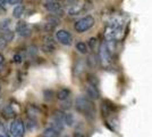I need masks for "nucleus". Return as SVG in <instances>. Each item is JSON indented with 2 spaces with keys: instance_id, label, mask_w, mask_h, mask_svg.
<instances>
[{
  "instance_id": "obj_28",
  "label": "nucleus",
  "mask_w": 152,
  "mask_h": 137,
  "mask_svg": "<svg viewBox=\"0 0 152 137\" xmlns=\"http://www.w3.org/2000/svg\"><path fill=\"white\" fill-rule=\"evenodd\" d=\"M89 63H92V66L96 65V61H95V56H90Z\"/></svg>"
},
{
  "instance_id": "obj_22",
  "label": "nucleus",
  "mask_w": 152,
  "mask_h": 137,
  "mask_svg": "<svg viewBox=\"0 0 152 137\" xmlns=\"http://www.w3.org/2000/svg\"><path fill=\"white\" fill-rule=\"evenodd\" d=\"M98 45H99V42H98V39L96 38H91L89 40V47L92 49V50H96L98 49Z\"/></svg>"
},
{
  "instance_id": "obj_5",
  "label": "nucleus",
  "mask_w": 152,
  "mask_h": 137,
  "mask_svg": "<svg viewBox=\"0 0 152 137\" xmlns=\"http://www.w3.org/2000/svg\"><path fill=\"white\" fill-rule=\"evenodd\" d=\"M10 135L14 137H23L25 135V124L20 119H15L10 124Z\"/></svg>"
},
{
  "instance_id": "obj_10",
  "label": "nucleus",
  "mask_w": 152,
  "mask_h": 137,
  "mask_svg": "<svg viewBox=\"0 0 152 137\" xmlns=\"http://www.w3.org/2000/svg\"><path fill=\"white\" fill-rule=\"evenodd\" d=\"M42 52L47 53V54H51L53 53V50L56 49V44H55V40L50 36H45L43 38V44L41 47Z\"/></svg>"
},
{
  "instance_id": "obj_27",
  "label": "nucleus",
  "mask_w": 152,
  "mask_h": 137,
  "mask_svg": "<svg viewBox=\"0 0 152 137\" xmlns=\"http://www.w3.org/2000/svg\"><path fill=\"white\" fill-rule=\"evenodd\" d=\"M6 46H7V42L2 39V38H1V36H0V50H1V49H4Z\"/></svg>"
},
{
  "instance_id": "obj_8",
  "label": "nucleus",
  "mask_w": 152,
  "mask_h": 137,
  "mask_svg": "<svg viewBox=\"0 0 152 137\" xmlns=\"http://www.w3.org/2000/svg\"><path fill=\"white\" fill-rule=\"evenodd\" d=\"M16 32L18 33V36L22 38H28L32 34V29L26 22L19 21L16 24Z\"/></svg>"
},
{
  "instance_id": "obj_12",
  "label": "nucleus",
  "mask_w": 152,
  "mask_h": 137,
  "mask_svg": "<svg viewBox=\"0 0 152 137\" xmlns=\"http://www.w3.org/2000/svg\"><path fill=\"white\" fill-rule=\"evenodd\" d=\"M47 23H45V25L48 29H55L56 26H58L60 24V19L58 17L57 15H55V14H52V15H49V16H47Z\"/></svg>"
},
{
  "instance_id": "obj_7",
  "label": "nucleus",
  "mask_w": 152,
  "mask_h": 137,
  "mask_svg": "<svg viewBox=\"0 0 152 137\" xmlns=\"http://www.w3.org/2000/svg\"><path fill=\"white\" fill-rule=\"evenodd\" d=\"M85 10H86V5H85V2L77 0L74 5H72V6L68 7L67 13H68V15H70V16H77V15H81V14H82L83 12H85Z\"/></svg>"
},
{
  "instance_id": "obj_32",
  "label": "nucleus",
  "mask_w": 152,
  "mask_h": 137,
  "mask_svg": "<svg viewBox=\"0 0 152 137\" xmlns=\"http://www.w3.org/2000/svg\"><path fill=\"white\" fill-rule=\"evenodd\" d=\"M0 133H4V126L1 122H0Z\"/></svg>"
},
{
  "instance_id": "obj_23",
  "label": "nucleus",
  "mask_w": 152,
  "mask_h": 137,
  "mask_svg": "<svg viewBox=\"0 0 152 137\" xmlns=\"http://www.w3.org/2000/svg\"><path fill=\"white\" fill-rule=\"evenodd\" d=\"M101 111H102V116L107 117L108 114H110V111H111V106H109V105H107L106 103H102Z\"/></svg>"
},
{
  "instance_id": "obj_24",
  "label": "nucleus",
  "mask_w": 152,
  "mask_h": 137,
  "mask_svg": "<svg viewBox=\"0 0 152 137\" xmlns=\"http://www.w3.org/2000/svg\"><path fill=\"white\" fill-rule=\"evenodd\" d=\"M88 81H89L90 85H93V86H98V84H99V80L96 79V77L95 76H92V74H90L89 78H88Z\"/></svg>"
},
{
  "instance_id": "obj_19",
  "label": "nucleus",
  "mask_w": 152,
  "mask_h": 137,
  "mask_svg": "<svg viewBox=\"0 0 152 137\" xmlns=\"http://www.w3.org/2000/svg\"><path fill=\"white\" fill-rule=\"evenodd\" d=\"M74 121H75V119H74V116H73L72 113H65L64 124H66V126H68V127H72V126L74 124Z\"/></svg>"
},
{
  "instance_id": "obj_11",
  "label": "nucleus",
  "mask_w": 152,
  "mask_h": 137,
  "mask_svg": "<svg viewBox=\"0 0 152 137\" xmlns=\"http://www.w3.org/2000/svg\"><path fill=\"white\" fill-rule=\"evenodd\" d=\"M85 94H86V97L89 98V99H91V101H95V99H98L99 96H100L98 88L93 85H90V84L85 87Z\"/></svg>"
},
{
  "instance_id": "obj_18",
  "label": "nucleus",
  "mask_w": 152,
  "mask_h": 137,
  "mask_svg": "<svg viewBox=\"0 0 152 137\" xmlns=\"http://www.w3.org/2000/svg\"><path fill=\"white\" fill-rule=\"evenodd\" d=\"M26 112H27L28 117L32 118V119H34V117H37L38 114H40V110H39L37 106H34V105H30L26 109Z\"/></svg>"
},
{
  "instance_id": "obj_26",
  "label": "nucleus",
  "mask_w": 152,
  "mask_h": 137,
  "mask_svg": "<svg viewBox=\"0 0 152 137\" xmlns=\"http://www.w3.org/2000/svg\"><path fill=\"white\" fill-rule=\"evenodd\" d=\"M20 2H22V0H7V5H13V6L14 5L17 6Z\"/></svg>"
},
{
  "instance_id": "obj_15",
  "label": "nucleus",
  "mask_w": 152,
  "mask_h": 137,
  "mask_svg": "<svg viewBox=\"0 0 152 137\" xmlns=\"http://www.w3.org/2000/svg\"><path fill=\"white\" fill-rule=\"evenodd\" d=\"M70 96V90L69 89H67V88H64V89H60V90L57 93V98L59 101H66L67 98Z\"/></svg>"
},
{
  "instance_id": "obj_2",
  "label": "nucleus",
  "mask_w": 152,
  "mask_h": 137,
  "mask_svg": "<svg viewBox=\"0 0 152 137\" xmlns=\"http://www.w3.org/2000/svg\"><path fill=\"white\" fill-rule=\"evenodd\" d=\"M76 110L83 113L86 117H93L94 116V105L85 96H78L75 101Z\"/></svg>"
},
{
  "instance_id": "obj_17",
  "label": "nucleus",
  "mask_w": 152,
  "mask_h": 137,
  "mask_svg": "<svg viewBox=\"0 0 152 137\" xmlns=\"http://www.w3.org/2000/svg\"><path fill=\"white\" fill-rule=\"evenodd\" d=\"M76 49H77L78 53L85 55V54L89 53V46H88V44H85L84 41H78V42L76 44Z\"/></svg>"
},
{
  "instance_id": "obj_25",
  "label": "nucleus",
  "mask_w": 152,
  "mask_h": 137,
  "mask_svg": "<svg viewBox=\"0 0 152 137\" xmlns=\"http://www.w3.org/2000/svg\"><path fill=\"white\" fill-rule=\"evenodd\" d=\"M14 62H15V63H17V64L22 63V62H23V57H22V55L18 54V53H17V54H15V55H14Z\"/></svg>"
},
{
  "instance_id": "obj_3",
  "label": "nucleus",
  "mask_w": 152,
  "mask_h": 137,
  "mask_svg": "<svg viewBox=\"0 0 152 137\" xmlns=\"http://www.w3.org/2000/svg\"><path fill=\"white\" fill-rule=\"evenodd\" d=\"M95 24V20L94 17H92L91 15H88V16H84L81 20H78L74 24V29H75L76 32L78 33H84L86 31H89L90 29H92Z\"/></svg>"
},
{
  "instance_id": "obj_9",
  "label": "nucleus",
  "mask_w": 152,
  "mask_h": 137,
  "mask_svg": "<svg viewBox=\"0 0 152 137\" xmlns=\"http://www.w3.org/2000/svg\"><path fill=\"white\" fill-rule=\"evenodd\" d=\"M43 7L48 12L53 13L55 15L63 12V4L60 1H45Z\"/></svg>"
},
{
  "instance_id": "obj_35",
  "label": "nucleus",
  "mask_w": 152,
  "mask_h": 137,
  "mask_svg": "<svg viewBox=\"0 0 152 137\" xmlns=\"http://www.w3.org/2000/svg\"><path fill=\"white\" fill-rule=\"evenodd\" d=\"M9 137H14V136H9Z\"/></svg>"
},
{
  "instance_id": "obj_21",
  "label": "nucleus",
  "mask_w": 152,
  "mask_h": 137,
  "mask_svg": "<svg viewBox=\"0 0 152 137\" xmlns=\"http://www.w3.org/2000/svg\"><path fill=\"white\" fill-rule=\"evenodd\" d=\"M4 114H6L7 118H13V117H15V111L13 110L12 105H7L6 107L4 109Z\"/></svg>"
},
{
  "instance_id": "obj_30",
  "label": "nucleus",
  "mask_w": 152,
  "mask_h": 137,
  "mask_svg": "<svg viewBox=\"0 0 152 137\" xmlns=\"http://www.w3.org/2000/svg\"><path fill=\"white\" fill-rule=\"evenodd\" d=\"M74 137H85V136H84L83 134H81V133H75Z\"/></svg>"
},
{
  "instance_id": "obj_4",
  "label": "nucleus",
  "mask_w": 152,
  "mask_h": 137,
  "mask_svg": "<svg viewBox=\"0 0 152 137\" xmlns=\"http://www.w3.org/2000/svg\"><path fill=\"white\" fill-rule=\"evenodd\" d=\"M99 59H100L101 65L106 69H108L113 64V55H111V52L109 50L106 42L99 46Z\"/></svg>"
},
{
  "instance_id": "obj_34",
  "label": "nucleus",
  "mask_w": 152,
  "mask_h": 137,
  "mask_svg": "<svg viewBox=\"0 0 152 137\" xmlns=\"http://www.w3.org/2000/svg\"><path fill=\"white\" fill-rule=\"evenodd\" d=\"M0 137H6V136H5L4 134H1V133H0Z\"/></svg>"
},
{
  "instance_id": "obj_31",
  "label": "nucleus",
  "mask_w": 152,
  "mask_h": 137,
  "mask_svg": "<svg viewBox=\"0 0 152 137\" xmlns=\"http://www.w3.org/2000/svg\"><path fill=\"white\" fill-rule=\"evenodd\" d=\"M0 5H2V6L7 5V0H0Z\"/></svg>"
},
{
  "instance_id": "obj_36",
  "label": "nucleus",
  "mask_w": 152,
  "mask_h": 137,
  "mask_svg": "<svg viewBox=\"0 0 152 137\" xmlns=\"http://www.w3.org/2000/svg\"><path fill=\"white\" fill-rule=\"evenodd\" d=\"M0 97H1V96H0Z\"/></svg>"
},
{
  "instance_id": "obj_14",
  "label": "nucleus",
  "mask_w": 152,
  "mask_h": 137,
  "mask_svg": "<svg viewBox=\"0 0 152 137\" xmlns=\"http://www.w3.org/2000/svg\"><path fill=\"white\" fill-rule=\"evenodd\" d=\"M60 135V131L56 130L55 128H52V127H49V128H47L43 130L42 133V137H59Z\"/></svg>"
},
{
  "instance_id": "obj_33",
  "label": "nucleus",
  "mask_w": 152,
  "mask_h": 137,
  "mask_svg": "<svg viewBox=\"0 0 152 137\" xmlns=\"http://www.w3.org/2000/svg\"><path fill=\"white\" fill-rule=\"evenodd\" d=\"M45 1H60V0H45Z\"/></svg>"
},
{
  "instance_id": "obj_29",
  "label": "nucleus",
  "mask_w": 152,
  "mask_h": 137,
  "mask_svg": "<svg viewBox=\"0 0 152 137\" xmlns=\"http://www.w3.org/2000/svg\"><path fill=\"white\" fill-rule=\"evenodd\" d=\"M4 62H5V57H4V55H2V54H0V65H1Z\"/></svg>"
},
{
  "instance_id": "obj_16",
  "label": "nucleus",
  "mask_w": 152,
  "mask_h": 137,
  "mask_svg": "<svg viewBox=\"0 0 152 137\" xmlns=\"http://www.w3.org/2000/svg\"><path fill=\"white\" fill-rule=\"evenodd\" d=\"M25 12V7L23 6V5H17V6L14 8L13 10V16L15 19H20L22 16H23V14Z\"/></svg>"
},
{
  "instance_id": "obj_1",
  "label": "nucleus",
  "mask_w": 152,
  "mask_h": 137,
  "mask_svg": "<svg viewBox=\"0 0 152 137\" xmlns=\"http://www.w3.org/2000/svg\"><path fill=\"white\" fill-rule=\"evenodd\" d=\"M124 31V22L119 19H114L109 22V24L106 27L104 37L108 41H117L121 38Z\"/></svg>"
},
{
  "instance_id": "obj_20",
  "label": "nucleus",
  "mask_w": 152,
  "mask_h": 137,
  "mask_svg": "<svg viewBox=\"0 0 152 137\" xmlns=\"http://www.w3.org/2000/svg\"><path fill=\"white\" fill-rule=\"evenodd\" d=\"M10 24H12V20L10 19H5V20L0 21V31L8 30Z\"/></svg>"
},
{
  "instance_id": "obj_13",
  "label": "nucleus",
  "mask_w": 152,
  "mask_h": 137,
  "mask_svg": "<svg viewBox=\"0 0 152 137\" xmlns=\"http://www.w3.org/2000/svg\"><path fill=\"white\" fill-rule=\"evenodd\" d=\"M1 38L5 40L6 42H12L14 40V38H15V33L12 31V30H5V31H1Z\"/></svg>"
},
{
  "instance_id": "obj_6",
  "label": "nucleus",
  "mask_w": 152,
  "mask_h": 137,
  "mask_svg": "<svg viewBox=\"0 0 152 137\" xmlns=\"http://www.w3.org/2000/svg\"><path fill=\"white\" fill-rule=\"evenodd\" d=\"M56 39L64 46H70L73 42V37L67 30H58L56 32Z\"/></svg>"
}]
</instances>
